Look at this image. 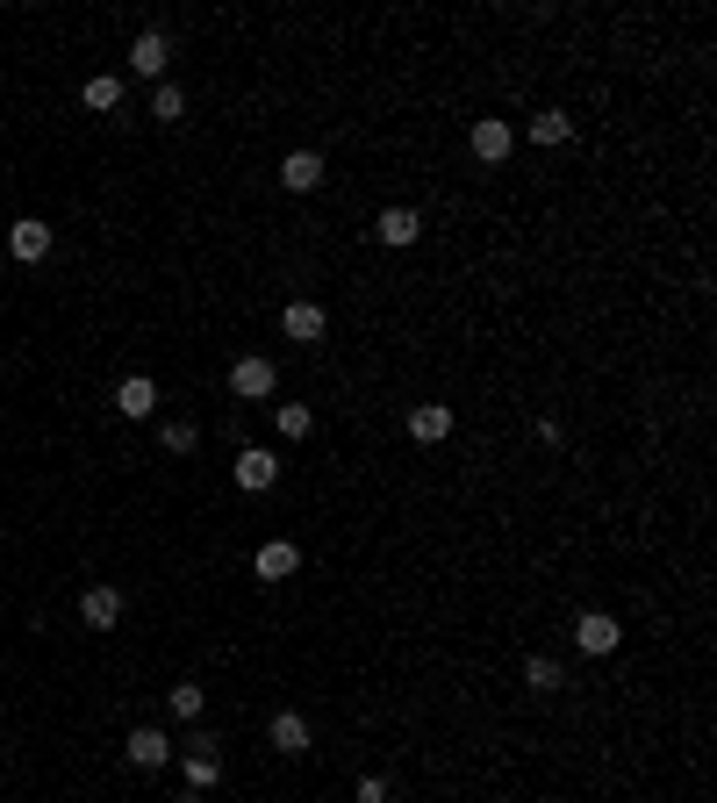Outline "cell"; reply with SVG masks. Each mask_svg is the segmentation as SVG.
Here are the masks:
<instances>
[{"instance_id": "1", "label": "cell", "mask_w": 717, "mask_h": 803, "mask_svg": "<svg viewBox=\"0 0 717 803\" xmlns=\"http://www.w3.org/2000/svg\"><path fill=\"white\" fill-rule=\"evenodd\" d=\"M466 144H474V158H481V166H502V158H510V144H517V130H510L502 115H481Z\"/></svg>"}, {"instance_id": "2", "label": "cell", "mask_w": 717, "mask_h": 803, "mask_svg": "<svg viewBox=\"0 0 717 803\" xmlns=\"http://www.w3.org/2000/svg\"><path fill=\"white\" fill-rule=\"evenodd\" d=\"M8 252H15L22 266H36V258H51V230H44V216H22V222H8Z\"/></svg>"}, {"instance_id": "3", "label": "cell", "mask_w": 717, "mask_h": 803, "mask_svg": "<svg viewBox=\"0 0 717 803\" xmlns=\"http://www.w3.org/2000/svg\"><path fill=\"white\" fill-rule=\"evenodd\" d=\"M122 753H130V768H166V761H172V739L158 732V725H137V732L122 739Z\"/></svg>"}, {"instance_id": "4", "label": "cell", "mask_w": 717, "mask_h": 803, "mask_svg": "<svg viewBox=\"0 0 717 803\" xmlns=\"http://www.w3.org/2000/svg\"><path fill=\"white\" fill-rule=\"evenodd\" d=\"M80 617H86V624H94V632H116V624H122V588L94 582V588H86V596H80Z\"/></svg>"}, {"instance_id": "5", "label": "cell", "mask_w": 717, "mask_h": 803, "mask_svg": "<svg viewBox=\"0 0 717 803\" xmlns=\"http://www.w3.org/2000/svg\"><path fill=\"white\" fill-rule=\"evenodd\" d=\"M294 567H302V552H294L288 538H266V546L252 552V574H258V582H288Z\"/></svg>"}, {"instance_id": "6", "label": "cell", "mask_w": 717, "mask_h": 803, "mask_svg": "<svg viewBox=\"0 0 717 803\" xmlns=\"http://www.w3.org/2000/svg\"><path fill=\"white\" fill-rule=\"evenodd\" d=\"M274 480H280V460L266 452V445H244V452H238V488L258 496V488H274Z\"/></svg>"}, {"instance_id": "7", "label": "cell", "mask_w": 717, "mask_h": 803, "mask_svg": "<svg viewBox=\"0 0 717 803\" xmlns=\"http://www.w3.org/2000/svg\"><path fill=\"white\" fill-rule=\"evenodd\" d=\"M116 410L130 416V424H144V416H158V380H144V374H130L116 388Z\"/></svg>"}, {"instance_id": "8", "label": "cell", "mask_w": 717, "mask_h": 803, "mask_svg": "<svg viewBox=\"0 0 717 803\" xmlns=\"http://www.w3.org/2000/svg\"><path fill=\"white\" fill-rule=\"evenodd\" d=\"M617 638H624V632H617L610 610H588V617L574 624V646H581V653H617Z\"/></svg>"}, {"instance_id": "9", "label": "cell", "mask_w": 717, "mask_h": 803, "mask_svg": "<svg viewBox=\"0 0 717 803\" xmlns=\"http://www.w3.org/2000/svg\"><path fill=\"white\" fill-rule=\"evenodd\" d=\"M374 238L388 244V252H402V244H416V238H424V222H416V208H380Z\"/></svg>"}, {"instance_id": "10", "label": "cell", "mask_w": 717, "mask_h": 803, "mask_svg": "<svg viewBox=\"0 0 717 803\" xmlns=\"http://www.w3.org/2000/svg\"><path fill=\"white\" fill-rule=\"evenodd\" d=\"M280 187H288V194L324 187V158H316V151H288V158H280Z\"/></svg>"}, {"instance_id": "11", "label": "cell", "mask_w": 717, "mask_h": 803, "mask_svg": "<svg viewBox=\"0 0 717 803\" xmlns=\"http://www.w3.org/2000/svg\"><path fill=\"white\" fill-rule=\"evenodd\" d=\"M230 388H238L244 402H266V394H274V360H238L230 366Z\"/></svg>"}, {"instance_id": "12", "label": "cell", "mask_w": 717, "mask_h": 803, "mask_svg": "<svg viewBox=\"0 0 717 803\" xmlns=\"http://www.w3.org/2000/svg\"><path fill=\"white\" fill-rule=\"evenodd\" d=\"M130 65H137L144 80H158V72L172 65V44H166V36H158V29H144L137 44H130Z\"/></svg>"}, {"instance_id": "13", "label": "cell", "mask_w": 717, "mask_h": 803, "mask_svg": "<svg viewBox=\"0 0 717 803\" xmlns=\"http://www.w3.org/2000/svg\"><path fill=\"white\" fill-rule=\"evenodd\" d=\"M410 438H424V445L452 438V410H445V402H416V410H410Z\"/></svg>"}, {"instance_id": "14", "label": "cell", "mask_w": 717, "mask_h": 803, "mask_svg": "<svg viewBox=\"0 0 717 803\" xmlns=\"http://www.w3.org/2000/svg\"><path fill=\"white\" fill-rule=\"evenodd\" d=\"M280 330H288L294 344H316V338H324V308H316V302H288V316H280Z\"/></svg>"}, {"instance_id": "15", "label": "cell", "mask_w": 717, "mask_h": 803, "mask_svg": "<svg viewBox=\"0 0 717 803\" xmlns=\"http://www.w3.org/2000/svg\"><path fill=\"white\" fill-rule=\"evenodd\" d=\"M80 101H86V108H94V115H108V108H116V101H122V80H116V72H94V80H86V86H80Z\"/></svg>"}, {"instance_id": "16", "label": "cell", "mask_w": 717, "mask_h": 803, "mask_svg": "<svg viewBox=\"0 0 717 803\" xmlns=\"http://www.w3.org/2000/svg\"><path fill=\"white\" fill-rule=\"evenodd\" d=\"M274 753H288V761H294V753H308V725L294 718V710H280V718H274Z\"/></svg>"}, {"instance_id": "17", "label": "cell", "mask_w": 717, "mask_h": 803, "mask_svg": "<svg viewBox=\"0 0 717 803\" xmlns=\"http://www.w3.org/2000/svg\"><path fill=\"white\" fill-rule=\"evenodd\" d=\"M274 424H280V438H308V424H316V416H308L302 402H280V410H274Z\"/></svg>"}, {"instance_id": "18", "label": "cell", "mask_w": 717, "mask_h": 803, "mask_svg": "<svg viewBox=\"0 0 717 803\" xmlns=\"http://www.w3.org/2000/svg\"><path fill=\"white\" fill-rule=\"evenodd\" d=\"M531 137H538V144H567V137H574V122H567L560 108H552V115H538V122H531Z\"/></svg>"}, {"instance_id": "19", "label": "cell", "mask_w": 717, "mask_h": 803, "mask_svg": "<svg viewBox=\"0 0 717 803\" xmlns=\"http://www.w3.org/2000/svg\"><path fill=\"white\" fill-rule=\"evenodd\" d=\"M151 115L158 122H180V115H187V94H180V86H158V94H151Z\"/></svg>"}, {"instance_id": "20", "label": "cell", "mask_w": 717, "mask_h": 803, "mask_svg": "<svg viewBox=\"0 0 717 803\" xmlns=\"http://www.w3.org/2000/svg\"><path fill=\"white\" fill-rule=\"evenodd\" d=\"M216 775H222V761H216V753H187V782H194V789H208Z\"/></svg>"}, {"instance_id": "21", "label": "cell", "mask_w": 717, "mask_h": 803, "mask_svg": "<svg viewBox=\"0 0 717 803\" xmlns=\"http://www.w3.org/2000/svg\"><path fill=\"white\" fill-rule=\"evenodd\" d=\"M166 703H172V718H202V689H194V682H180Z\"/></svg>"}, {"instance_id": "22", "label": "cell", "mask_w": 717, "mask_h": 803, "mask_svg": "<svg viewBox=\"0 0 717 803\" xmlns=\"http://www.w3.org/2000/svg\"><path fill=\"white\" fill-rule=\"evenodd\" d=\"M524 682L531 689H560V667H552V660H524Z\"/></svg>"}, {"instance_id": "23", "label": "cell", "mask_w": 717, "mask_h": 803, "mask_svg": "<svg viewBox=\"0 0 717 803\" xmlns=\"http://www.w3.org/2000/svg\"><path fill=\"white\" fill-rule=\"evenodd\" d=\"M166 445H172V452H194V424H187V416H172V424H166Z\"/></svg>"}, {"instance_id": "24", "label": "cell", "mask_w": 717, "mask_h": 803, "mask_svg": "<svg viewBox=\"0 0 717 803\" xmlns=\"http://www.w3.org/2000/svg\"><path fill=\"white\" fill-rule=\"evenodd\" d=\"M358 803H388V782H380V775H366V782H358Z\"/></svg>"}]
</instances>
